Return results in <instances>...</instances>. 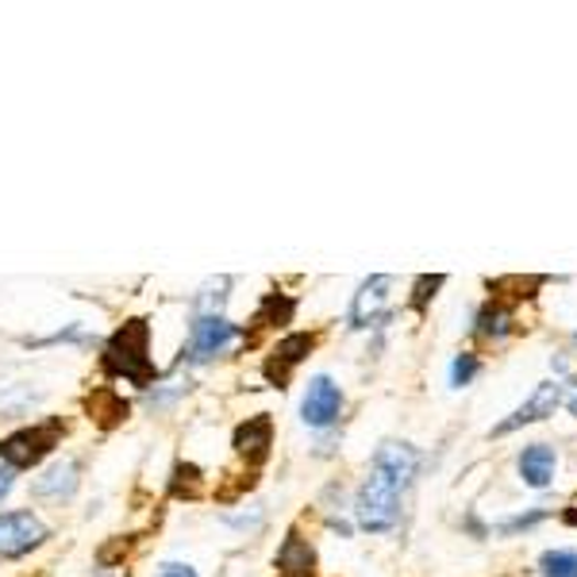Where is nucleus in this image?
<instances>
[{"label":"nucleus","mask_w":577,"mask_h":577,"mask_svg":"<svg viewBox=\"0 0 577 577\" xmlns=\"http://www.w3.org/2000/svg\"><path fill=\"white\" fill-rule=\"evenodd\" d=\"M101 370L112 382H127L135 389H150L158 377V366L150 359V324L143 316L116 328L101 347Z\"/></svg>","instance_id":"1"},{"label":"nucleus","mask_w":577,"mask_h":577,"mask_svg":"<svg viewBox=\"0 0 577 577\" xmlns=\"http://www.w3.org/2000/svg\"><path fill=\"white\" fill-rule=\"evenodd\" d=\"M405 493H408V485H400L397 477H389L385 469L370 466L366 482H362L359 493H354V520H359V528L374 531V535L397 528Z\"/></svg>","instance_id":"2"},{"label":"nucleus","mask_w":577,"mask_h":577,"mask_svg":"<svg viewBox=\"0 0 577 577\" xmlns=\"http://www.w3.org/2000/svg\"><path fill=\"white\" fill-rule=\"evenodd\" d=\"M66 439V420L63 416H47L39 423H27L0 439V462L9 469H35L43 459L55 454V446H63Z\"/></svg>","instance_id":"3"},{"label":"nucleus","mask_w":577,"mask_h":577,"mask_svg":"<svg viewBox=\"0 0 577 577\" xmlns=\"http://www.w3.org/2000/svg\"><path fill=\"white\" fill-rule=\"evenodd\" d=\"M235 343H250V339H247V328L231 324L227 316H216V320H189V336L178 354V366H204V362H216L219 354H227Z\"/></svg>","instance_id":"4"},{"label":"nucleus","mask_w":577,"mask_h":577,"mask_svg":"<svg viewBox=\"0 0 577 577\" xmlns=\"http://www.w3.org/2000/svg\"><path fill=\"white\" fill-rule=\"evenodd\" d=\"M50 528L32 512V508H16V512H0V558H24L35 546H43Z\"/></svg>","instance_id":"5"},{"label":"nucleus","mask_w":577,"mask_h":577,"mask_svg":"<svg viewBox=\"0 0 577 577\" xmlns=\"http://www.w3.org/2000/svg\"><path fill=\"white\" fill-rule=\"evenodd\" d=\"M316 343H320V336H316V331H288V336H281L278 343H273V351L265 354L262 377L270 385H278V389H285L288 377H293V370H297L301 362H305L308 354L316 351Z\"/></svg>","instance_id":"6"},{"label":"nucleus","mask_w":577,"mask_h":577,"mask_svg":"<svg viewBox=\"0 0 577 577\" xmlns=\"http://www.w3.org/2000/svg\"><path fill=\"white\" fill-rule=\"evenodd\" d=\"M393 288H397V281H393L389 273H374V278L362 281L359 293H354V301H351V316H347L354 331L377 328V324L389 320Z\"/></svg>","instance_id":"7"},{"label":"nucleus","mask_w":577,"mask_h":577,"mask_svg":"<svg viewBox=\"0 0 577 577\" xmlns=\"http://www.w3.org/2000/svg\"><path fill=\"white\" fill-rule=\"evenodd\" d=\"M339 416H343V389L336 385V377L316 374L305 389V400H301V420L313 431H324L339 423Z\"/></svg>","instance_id":"8"},{"label":"nucleus","mask_w":577,"mask_h":577,"mask_svg":"<svg viewBox=\"0 0 577 577\" xmlns=\"http://www.w3.org/2000/svg\"><path fill=\"white\" fill-rule=\"evenodd\" d=\"M562 397H566V385L562 382H543V385H535V393L528 397V405H520L516 408L508 420H500L497 428H493V435H512V431H520V428H528V423H539V420H546V416H554V408L562 405Z\"/></svg>","instance_id":"9"},{"label":"nucleus","mask_w":577,"mask_h":577,"mask_svg":"<svg viewBox=\"0 0 577 577\" xmlns=\"http://www.w3.org/2000/svg\"><path fill=\"white\" fill-rule=\"evenodd\" d=\"M270 446H273V420L265 412L247 416V420L231 431V451L239 454L247 466H262V462L270 459Z\"/></svg>","instance_id":"10"},{"label":"nucleus","mask_w":577,"mask_h":577,"mask_svg":"<svg viewBox=\"0 0 577 577\" xmlns=\"http://www.w3.org/2000/svg\"><path fill=\"white\" fill-rule=\"evenodd\" d=\"M81 485V462L78 459H58L43 469L32 482V497L35 500H70Z\"/></svg>","instance_id":"11"},{"label":"nucleus","mask_w":577,"mask_h":577,"mask_svg":"<svg viewBox=\"0 0 577 577\" xmlns=\"http://www.w3.org/2000/svg\"><path fill=\"white\" fill-rule=\"evenodd\" d=\"M273 569L281 577H313L316 574V546L301 535L297 528H288V535L281 539L278 554H273Z\"/></svg>","instance_id":"12"},{"label":"nucleus","mask_w":577,"mask_h":577,"mask_svg":"<svg viewBox=\"0 0 577 577\" xmlns=\"http://www.w3.org/2000/svg\"><path fill=\"white\" fill-rule=\"evenodd\" d=\"M293 316H297V301L288 297V293H265L262 301H258L254 316H250V328H247V339L254 343L258 331H278V328H288L293 324Z\"/></svg>","instance_id":"13"},{"label":"nucleus","mask_w":577,"mask_h":577,"mask_svg":"<svg viewBox=\"0 0 577 577\" xmlns=\"http://www.w3.org/2000/svg\"><path fill=\"white\" fill-rule=\"evenodd\" d=\"M554 466H558V454H554V446H546V443L523 446L520 459H516L520 482L528 485V489H546V485L554 482Z\"/></svg>","instance_id":"14"},{"label":"nucleus","mask_w":577,"mask_h":577,"mask_svg":"<svg viewBox=\"0 0 577 577\" xmlns=\"http://www.w3.org/2000/svg\"><path fill=\"white\" fill-rule=\"evenodd\" d=\"M227 301H231V278H208L201 288L193 293V305H189V320H216L224 316Z\"/></svg>","instance_id":"15"},{"label":"nucleus","mask_w":577,"mask_h":577,"mask_svg":"<svg viewBox=\"0 0 577 577\" xmlns=\"http://www.w3.org/2000/svg\"><path fill=\"white\" fill-rule=\"evenodd\" d=\"M86 412H89V420H97L101 428H116V423L127 420L132 405H127V400L120 397L112 385H101V389H93L86 397Z\"/></svg>","instance_id":"16"},{"label":"nucleus","mask_w":577,"mask_h":577,"mask_svg":"<svg viewBox=\"0 0 577 577\" xmlns=\"http://www.w3.org/2000/svg\"><path fill=\"white\" fill-rule=\"evenodd\" d=\"M512 324H516V313H512V305H505V301H489V305L477 313V336H485V339H505L508 331H512Z\"/></svg>","instance_id":"17"},{"label":"nucleus","mask_w":577,"mask_h":577,"mask_svg":"<svg viewBox=\"0 0 577 577\" xmlns=\"http://www.w3.org/2000/svg\"><path fill=\"white\" fill-rule=\"evenodd\" d=\"M204 493V474L193 462H178L170 474V497L173 500H196Z\"/></svg>","instance_id":"18"},{"label":"nucleus","mask_w":577,"mask_h":577,"mask_svg":"<svg viewBox=\"0 0 577 577\" xmlns=\"http://www.w3.org/2000/svg\"><path fill=\"white\" fill-rule=\"evenodd\" d=\"M543 577H577V551H546L539 558Z\"/></svg>","instance_id":"19"},{"label":"nucleus","mask_w":577,"mask_h":577,"mask_svg":"<svg viewBox=\"0 0 577 577\" xmlns=\"http://www.w3.org/2000/svg\"><path fill=\"white\" fill-rule=\"evenodd\" d=\"M443 285H446L443 273H423V278H416V285H412V308L416 313H428V305L435 301V293Z\"/></svg>","instance_id":"20"},{"label":"nucleus","mask_w":577,"mask_h":577,"mask_svg":"<svg viewBox=\"0 0 577 577\" xmlns=\"http://www.w3.org/2000/svg\"><path fill=\"white\" fill-rule=\"evenodd\" d=\"M474 374H477V354H459V359L451 362V385L454 389H462V385H469L474 382Z\"/></svg>","instance_id":"21"},{"label":"nucleus","mask_w":577,"mask_h":577,"mask_svg":"<svg viewBox=\"0 0 577 577\" xmlns=\"http://www.w3.org/2000/svg\"><path fill=\"white\" fill-rule=\"evenodd\" d=\"M262 505H250V516L242 512V516H227V523H231V528H239V531H254L258 523H262Z\"/></svg>","instance_id":"22"},{"label":"nucleus","mask_w":577,"mask_h":577,"mask_svg":"<svg viewBox=\"0 0 577 577\" xmlns=\"http://www.w3.org/2000/svg\"><path fill=\"white\" fill-rule=\"evenodd\" d=\"M546 512H528V516H516V520H505L500 523V535H512V531H528V528H535L539 520H543Z\"/></svg>","instance_id":"23"},{"label":"nucleus","mask_w":577,"mask_h":577,"mask_svg":"<svg viewBox=\"0 0 577 577\" xmlns=\"http://www.w3.org/2000/svg\"><path fill=\"white\" fill-rule=\"evenodd\" d=\"M158 577H196V569L189 566V562H162Z\"/></svg>","instance_id":"24"},{"label":"nucleus","mask_w":577,"mask_h":577,"mask_svg":"<svg viewBox=\"0 0 577 577\" xmlns=\"http://www.w3.org/2000/svg\"><path fill=\"white\" fill-rule=\"evenodd\" d=\"M12 485H16V469H9V466H4V469H0V500L9 497V493H12Z\"/></svg>","instance_id":"25"},{"label":"nucleus","mask_w":577,"mask_h":577,"mask_svg":"<svg viewBox=\"0 0 577 577\" xmlns=\"http://www.w3.org/2000/svg\"><path fill=\"white\" fill-rule=\"evenodd\" d=\"M562 400H566L569 416H574V420H577V382H569V389H566V397H562Z\"/></svg>","instance_id":"26"},{"label":"nucleus","mask_w":577,"mask_h":577,"mask_svg":"<svg viewBox=\"0 0 577 577\" xmlns=\"http://www.w3.org/2000/svg\"><path fill=\"white\" fill-rule=\"evenodd\" d=\"M562 520H566L569 528H577V493H574V500L566 505V512H562Z\"/></svg>","instance_id":"27"}]
</instances>
